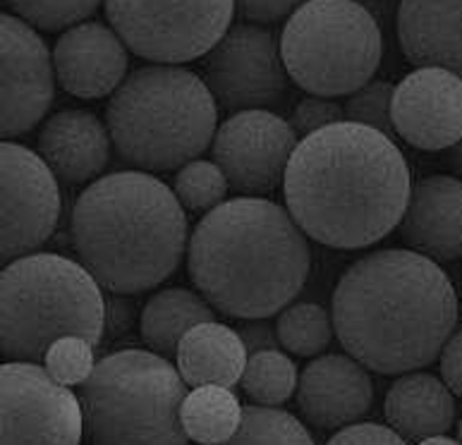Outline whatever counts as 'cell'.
<instances>
[{"label": "cell", "instance_id": "obj_35", "mask_svg": "<svg viewBox=\"0 0 462 445\" xmlns=\"http://www.w3.org/2000/svg\"><path fill=\"white\" fill-rule=\"evenodd\" d=\"M300 3H237V13L247 24L256 27H266V24H276V22L292 17Z\"/></svg>", "mask_w": 462, "mask_h": 445}, {"label": "cell", "instance_id": "obj_12", "mask_svg": "<svg viewBox=\"0 0 462 445\" xmlns=\"http://www.w3.org/2000/svg\"><path fill=\"white\" fill-rule=\"evenodd\" d=\"M297 144L288 120L271 110H245L216 130L214 163L235 192L259 199L283 182Z\"/></svg>", "mask_w": 462, "mask_h": 445}, {"label": "cell", "instance_id": "obj_38", "mask_svg": "<svg viewBox=\"0 0 462 445\" xmlns=\"http://www.w3.org/2000/svg\"><path fill=\"white\" fill-rule=\"evenodd\" d=\"M417 445H462V443L456 439H450V436H434V439L421 440V443H417Z\"/></svg>", "mask_w": 462, "mask_h": 445}, {"label": "cell", "instance_id": "obj_7", "mask_svg": "<svg viewBox=\"0 0 462 445\" xmlns=\"http://www.w3.org/2000/svg\"><path fill=\"white\" fill-rule=\"evenodd\" d=\"M189 385L152 349H120L98 359L79 388L89 445H187L182 403Z\"/></svg>", "mask_w": 462, "mask_h": 445}, {"label": "cell", "instance_id": "obj_13", "mask_svg": "<svg viewBox=\"0 0 462 445\" xmlns=\"http://www.w3.org/2000/svg\"><path fill=\"white\" fill-rule=\"evenodd\" d=\"M60 190L43 158L14 142L3 144V261L32 256L60 220Z\"/></svg>", "mask_w": 462, "mask_h": 445}, {"label": "cell", "instance_id": "obj_26", "mask_svg": "<svg viewBox=\"0 0 462 445\" xmlns=\"http://www.w3.org/2000/svg\"><path fill=\"white\" fill-rule=\"evenodd\" d=\"M281 348L297 357H321L328 349L336 329L333 316L321 304L300 301L283 309L276 321Z\"/></svg>", "mask_w": 462, "mask_h": 445}, {"label": "cell", "instance_id": "obj_21", "mask_svg": "<svg viewBox=\"0 0 462 445\" xmlns=\"http://www.w3.org/2000/svg\"><path fill=\"white\" fill-rule=\"evenodd\" d=\"M383 417L407 443L446 436L456 422V397L441 378L427 371L402 374L383 400Z\"/></svg>", "mask_w": 462, "mask_h": 445}, {"label": "cell", "instance_id": "obj_34", "mask_svg": "<svg viewBox=\"0 0 462 445\" xmlns=\"http://www.w3.org/2000/svg\"><path fill=\"white\" fill-rule=\"evenodd\" d=\"M235 330H237L249 357L269 352V349H281L276 326H271L266 319H247V321H240V326Z\"/></svg>", "mask_w": 462, "mask_h": 445}, {"label": "cell", "instance_id": "obj_28", "mask_svg": "<svg viewBox=\"0 0 462 445\" xmlns=\"http://www.w3.org/2000/svg\"><path fill=\"white\" fill-rule=\"evenodd\" d=\"M228 178L214 161H192L175 175V194L189 211H214L228 194Z\"/></svg>", "mask_w": 462, "mask_h": 445}, {"label": "cell", "instance_id": "obj_20", "mask_svg": "<svg viewBox=\"0 0 462 445\" xmlns=\"http://www.w3.org/2000/svg\"><path fill=\"white\" fill-rule=\"evenodd\" d=\"M398 39L417 70H448L462 79V3H401Z\"/></svg>", "mask_w": 462, "mask_h": 445}, {"label": "cell", "instance_id": "obj_14", "mask_svg": "<svg viewBox=\"0 0 462 445\" xmlns=\"http://www.w3.org/2000/svg\"><path fill=\"white\" fill-rule=\"evenodd\" d=\"M3 34V120L0 130L10 142L42 123L53 103L56 68L42 36L27 22L5 13Z\"/></svg>", "mask_w": 462, "mask_h": 445}, {"label": "cell", "instance_id": "obj_27", "mask_svg": "<svg viewBox=\"0 0 462 445\" xmlns=\"http://www.w3.org/2000/svg\"><path fill=\"white\" fill-rule=\"evenodd\" d=\"M223 445H314L310 429L290 412L249 404L233 439Z\"/></svg>", "mask_w": 462, "mask_h": 445}, {"label": "cell", "instance_id": "obj_17", "mask_svg": "<svg viewBox=\"0 0 462 445\" xmlns=\"http://www.w3.org/2000/svg\"><path fill=\"white\" fill-rule=\"evenodd\" d=\"M127 46L101 22H84L58 39L53 68L60 87L77 98L113 97L127 79Z\"/></svg>", "mask_w": 462, "mask_h": 445}, {"label": "cell", "instance_id": "obj_39", "mask_svg": "<svg viewBox=\"0 0 462 445\" xmlns=\"http://www.w3.org/2000/svg\"><path fill=\"white\" fill-rule=\"evenodd\" d=\"M457 440L462 443V419H460V424H457Z\"/></svg>", "mask_w": 462, "mask_h": 445}, {"label": "cell", "instance_id": "obj_4", "mask_svg": "<svg viewBox=\"0 0 462 445\" xmlns=\"http://www.w3.org/2000/svg\"><path fill=\"white\" fill-rule=\"evenodd\" d=\"M69 235L79 264L116 295L161 285L189 247L178 194L142 171L111 172L91 182L77 197Z\"/></svg>", "mask_w": 462, "mask_h": 445}, {"label": "cell", "instance_id": "obj_24", "mask_svg": "<svg viewBox=\"0 0 462 445\" xmlns=\"http://www.w3.org/2000/svg\"><path fill=\"white\" fill-rule=\"evenodd\" d=\"M245 407L233 388L199 385L187 393L182 403V429L197 445H223L233 439L242 424Z\"/></svg>", "mask_w": 462, "mask_h": 445}, {"label": "cell", "instance_id": "obj_15", "mask_svg": "<svg viewBox=\"0 0 462 445\" xmlns=\"http://www.w3.org/2000/svg\"><path fill=\"white\" fill-rule=\"evenodd\" d=\"M398 139L421 151L453 149L462 142V79L448 70L420 68L393 94Z\"/></svg>", "mask_w": 462, "mask_h": 445}, {"label": "cell", "instance_id": "obj_1", "mask_svg": "<svg viewBox=\"0 0 462 445\" xmlns=\"http://www.w3.org/2000/svg\"><path fill=\"white\" fill-rule=\"evenodd\" d=\"M283 194L288 213L311 240L362 249L401 227L412 180L393 139L343 120L300 139Z\"/></svg>", "mask_w": 462, "mask_h": 445}, {"label": "cell", "instance_id": "obj_30", "mask_svg": "<svg viewBox=\"0 0 462 445\" xmlns=\"http://www.w3.org/2000/svg\"><path fill=\"white\" fill-rule=\"evenodd\" d=\"M43 369L56 378L60 385L68 388H82L97 369V357L94 345L87 343L84 338L69 336L60 338L58 343L51 345L43 359Z\"/></svg>", "mask_w": 462, "mask_h": 445}, {"label": "cell", "instance_id": "obj_6", "mask_svg": "<svg viewBox=\"0 0 462 445\" xmlns=\"http://www.w3.org/2000/svg\"><path fill=\"white\" fill-rule=\"evenodd\" d=\"M3 355L7 362L43 364L60 338L101 345L108 319L97 278L60 254H32L3 271Z\"/></svg>", "mask_w": 462, "mask_h": 445}, {"label": "cell", "instance_id": "obj_25", "mask_svg": "<svg viewBox=\"0 0 462 445\" xmlns=\"http://www.w3.org/2000/svg\"><path fill=\"white\" fill-rule=\"evenodd\" d=\"M297 384L300 376L295 362L281 349H269L249 357L247 369L240 381L242 393L259 407H278L288 403L297 393Z\"/></svg>", "mask_w": 462, "mask_h": 445}, {"label": "cell", "instance_id": "obj_33", "mask_svg": "<svg viewBox=\"0 0 462 445\" xmlns=\"http://www.w3.org/2000/svg\"><path fill=\"white\" fill-rule=\"evenodd\" d=\"M326 445H410L402 440L391 426L372 424V422H357L336 431Z\"/></svg>", "mask_w": 462, "mask_h": 445}, {"label": "cell", "instance_id": "obj_10", "mask_svg": "<svg viewBox=\"0 0 462 445\" xmlns=\"http://www.w3.org/2000/svg\"><path fill=\"white\" fill-rule=\"evenodd\" d=\"M204 82L228 113L283 106L290 77L281 55V36L269 27L235 24L204 58Z\"/></svg>", "mask_w": 462, "mask_h": 445}, {"label": "cell", "instance_id": "obj_36", "mask_svg": "<svg viewBox=\"0 0 462 445\" xmlns=\"http://www.w3.org/2000/svg\"><path fill=\"white\" fill-rule=\"evenodd\" d=\"M439 359H441V381L448 385L453 395L462 400V329L448 338Z\"/></svg>", "mask_w": 462, "mask_h": 445}, {"label": "cell", "instance_id": "obj_16", "mask_svg": "<svg viewBox=\"0 0 462 445\" xmlns=\"http://www.w3.org/2000/svg\"><path fill=\"white\" fill-rule=\"evenodd\" d=\"M297 407L311 426L340 431L372 410L369 369L350 355H321L307 364L297 384Z\"/></svg>", "mask_w": 462, "mask_h": 445}, {"label": "cell", "instance_id": "obj_9", "mask_svg": "<svg viewBox=\"0 0 462 445\" xmlns=\"http://www.w3.org/2000/svg\"><path fill=\"white\" fill-rule=\"evenodd\" d=\"M106 17L132 53L152 62L207 58L228 34L235 3H106Z\"/></svg>", "mask_w": 462, "mask_h": 445}, {"label": "cell", "instance_id": "obj_3", "mask_svg": "<svg viewBox=\"0 0 462 445\" xmlns=\"http://www.w3.org/2000/svg\"><path fill=\"white\" fill-rule=\"evenodd\" d=\"M189 278L226 316L269 319L288 309L310 278L311 252L288 209L240 197L197 223L187 247Z\"/></svg>", "mask_w": 462, "mask_h": 445}, {"label": "cell", "instance_id": "obj_23", "mask_svg": "<svg viewBox=\"0 0 462 445\" xmlns=\"http://www.w3.org/2000/svg\"><path fill=\"white\" fill-rule=\"evenodd\" d=\"M216 309L199 292L171 288L156 292L142 311V340L159 357L175 359L182 338L201 323L216 321Z\"/></svg>", "mask_w": 462, "mask_h": 445}, {"label": "cell", "instance_id": "obj_8", "mask_svg": "<svg viewBox=\"0 0 462 445\" xmlns=\"http://www.w3.org/2000/svg\"><path fill=\"white\" fill-rule=\"evenodd\" d=\"M381 53L379 22L359 3H302L281 32V55L290 82L311 97H352L372 82Z\"/></svg>", "mask_w": 462, "mask_h": 445}, {"label": "cell", "instance_id": "obj_5", "mask_svg": "<svg viewBox=\"0 0 462 445\" xmlns=\"http://www.w3.org/2000/svg\"><path fill=\"white\" fill-rule=\"evenodd\" d=\"M218 106L185 68L146 65L127 75L106 108L117 156L142 172L185 168L214 144Z\"/></svg>", "mask_w": 462, "mask_h": 445}, {"label": "cell", "instance_id": "obj_29", "mask_svg": "<svg viewBox=\"0 0 462 445\" xmlns=\"http://www.w3.org/2000/svg\"><path fill=\"white\" fill-rule=\"evenodd\" d=\"M393 94L395 84L386 79H372L347 98L346 117L347 123L362 125L369 130L386 134L388 139H398L393 127Z\"/></svg>", "mask_w": 462, "mask_h": 445}, {"label": "cell", "instance_id": "obj_32", "mask_svg": "<svg viewBox=\"0 0 462 445\" xmlns=\"http://www.w3.org/2000/svg\"><path fill=\"white\" fill-rule=\"evenodd\" d=\"M346 108H340L336 101L321 97H307L297 103L290 116V127L297 134V139H307L317 132L331 127V125L343 123Z\"/></svg>", "mask_w": 462, "mask_h": 445}, {"label": "cell", "instance_id": "obj_31", "mask_svg": "<svg viewBox=\"0 0 462 445\" xmlns=\"http://www.w3.org/2000/svg\"><path fill=\"white\" fill-rule=\"evenodd\" d=\"M101 3H7V13L27 22L29 27L43 29V32H69V29L84 24L91 14L98 13Z\"/></svg>", "mask_w": 462, "mask_h": 445}, {"label": "cell", "instance_id": "obj_2", "mask_svg": "<svg viewBox=\"0 0 462 445\" xmlns=\"http://www.w3.org/2000/svg\"><path fill=\"white\" fill-rule=\"evenodd\" d=\"M331 316L347 355L376 374L402 376L441 355L456 333L457 295L431 259L383 249L340 275Z\"/></svg>", "mask_w": 462, "mask_h": 445}, {"label": "cell", "instance_id": "obj_19", "mask_svg": "<svg viewBox=\"0 0 462 445\" xmlns=\"http://www.w3.org/2000/svg\"><path fill=\"white\" fill-rule=\"evenodd\" d=\"M108 125L91 110H60L39 132V156L56 178L84 185L98 178L111 156Z\"/></svg>", "mask_w": 462, "mask_h": 445}, {"label": "cell", "instance_id": "obj_37", "mask_svg": "<svg viewBox=\"0 0 462 445\" xmlns=\"http://www.w3.org/2000/svg\"><path fill=\"white\" fill-rule=\"evenodd\" d=\"M448 165L457 172V178L462 180V142L448 151Z\"/></svg>", "mask_w": 462, "mask_h": 445}, {"label": "cell", "instance_id": "obj_22", "mask_svg": "<svg viewBox=\"0 0 462 445\" xmlns=\"http://www.w3.org/2000/svg\"><path fill=\"white\" fill-rule=\"evenodd\" d=\"M247 362L249 355L237 330L218 321L201 323L189 330L175 355L180 376L185 378L189 388H199V385L233 388L242 381Z\"/></svg>", "mask_w": 462, "mask_h": 445}, {"label": "cell", "instance_id": "obj_18", "mask_svg": "<svg viewBox=\"0 0 462 445\" xmlns=\"http://www.w3.org/2000/svg\"><path fill=\"white\" fill-rule=\"evenodd\" d=\"M401 235L410 252L434 264L462 259V180L429 175L412 185Z\"/></svg>", "mask_w": 462, "mask_h": 445}, {"label": "cell", "instance_id": "obj_11", "mask_svg": "<svg viewBox=\"0 0 462 445\" xmlns=\"http://www.w3.org/2000/svg\"><path fill=\"white\" fill-rule=\"evenodd\" d=\"M0 381L3 445H82V400L43 364L5 362Z\"/></svg>", "mask_w": 462, "mask_h": 445}]
</instances>
